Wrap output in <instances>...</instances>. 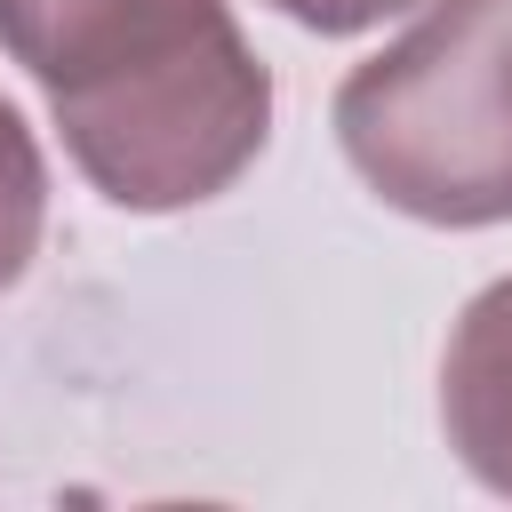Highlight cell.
<instances>
[{
  "label": "cell",
  "instance_id": "obj_1",
  "mask_svg": "<svg viewBox=\"0 0 512 512\" xmlns=\"http://www.w3.org/2000/svg\"><path fill=\"white\" fill-rule=\"evenodd\" d=\"M328 120L384 208L440 232L512 224V0H432L344 72Z\"/></svg>",
  "mask_w": 512,
  "mask_h": 512
},
{
  "label": "cell",
  "instance_id": "obj_2",
  "mask_svg": "<svg viewBox=\"0 0 512 512\" xmlns=\"http://www.w3.org/2000/svg\"><path fill=\"white\" fill-rule=\"evenodd\" d=\"M72 168L128 216H168L232 192L272 136V72L232 24L224 40L120 80L80 104H48Z\"/></svg>",
  "mask_w": 512,
  "mask_h": 512
},
{
  "label": "cell",
  "instance_id": "obj_3",
  "mask_svg": "<svg viewBox=\"0 0 512 512\" xmlns=\"http://www.w3.org/2000/svg\"><path fill=\"white\" fill-rule=\"evenodd\" d=\"M232 24H240L232 0H0V48L40 80L48 104L144 80L224 40Z\"/></svg>",
  "mask_w": 512,
  "mask_h": 512
},
{
  "label": "cell",
  "instance_id": "obj_4",
  "mask_svg": "<svg viewBox=\"0 0 512 512\" xmlns=\"http://www.w3.org/2000/svg\"><path fill=\"white\" fill-rule=\"evenodd\" d=\"M440 424L456 464L488 488L512 496V272L488 280L440 352Z\"/></svg>",
  "mask_w": 512,
  "mask_h": 512
},
{
  "label": "cell",
  "instance_id": "obj_5",
  "mask_svg": "<svg viewBox=\"0 0 512 512\" xmlns=\"http://www.w3.org/2000/svg\"><path fill=\"white\" fill-rule=\"evenodd\" d=\"M48 232V160L40 136L24 128V112L0 96V288H16L40 256Z\"/></svg>",
  "mask_w": 512,
  "mask_h": 512
},
{
  "label": "cell",
  "instance_id": "obj_6",
  "mask_svg": "<svg viewBox=\"0 0 512 512\" xmlns=\"http://www.w3.org/2000/svg\"><path fill=\"white\" fill-rule=\"evenodd\" d=\"M264 8H280V16H288V24H304V32L344 40V32H368V24L400 16V8H424V0H264Z\"/></svg>",
  "mask_w": 512,
  "mask_h": 512
}]
</instances>
